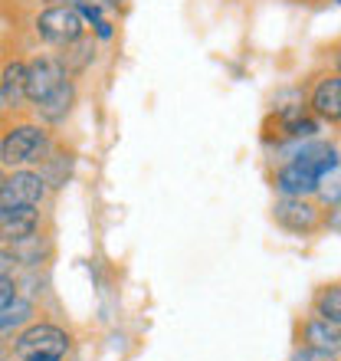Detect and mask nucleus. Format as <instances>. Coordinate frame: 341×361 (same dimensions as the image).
I'll use <instances>...</instances> for the list:
<instances>
[{
    "instance_id": "nucleus-9",
    "label": "nucleus",
    "mask_w": 341,
    "mask_h": 361,
    "mask_svg": "<svg viewBox=\"0 0 341 361\" xmlns=\"http://www.w3.org/2000/svg\"><path fill=\"white\" fill-rule=\"evenodd\" d=\"M39 207H0V247L23 243L33 233H39Z\"/></svg>"
},
{
    "instance_id": "nucleus-3",
    "label": "nucleus",
    "mask_w": 341,
    "mask_h": 361,
    "mask_svg": "<svg viewBox=\"0 0 341 361\" xmlns=\"http://www.w3.org/2000/svg\"><path fill=\"white\" fill-rule=\"evenodd\" d=\"M33 30H37V37L43 43L63 49L69 43H76V39H82L89 27H85L76 4H49L46 10H39L33 17Z\"/></svg>"
},
{
    "instance_id": "nucleus-13",
    "label": "nucleus",
    "mask_w": 341,
    "mask_h": 361,
    "mask_svg": "<svg viewBox=\"0 0 341 361\" xmlns=\"http://www.w3.org/2000/svg\"><path fill=\"white\" fill-rule=\"evenodd\" d=\"M73 164H76V152L73 148H63V145H53V152L46 154V161L39 164V174L46 178L49 190H59L66 188L69 178H73Z\"/></svg>"
},
{
    "instance_id": "nucleus-19",
    "label": "nucleus",
    "mask_w": 341,
    "mask_h": 361,
    "mask_svg": "<svg viewBox=\"0 0 341 361\" xmlns=\"http://www.w3.org/2000/svg\"><path fill=\"white\" fill-rule=\"evenodd\" d=\"M289 361H335V352H322V348H312V345H299Z\"/></svg>"
},
{
    "instance_id": "nucleus-14",
    "label": "nucleus",
    "mask_w": 341,
    "mask_h": 361,
    "mask_svg": "<svg viewBox=\"0 0 341 361\" xmlns=\"http://www.w3.org/2000/svg\"><path fill=\"white\" fill-rule=\"evenodd\" d=\"M59 59H63V66H66L69 76H79V73L95 59V39L85 33L82 39H76V43H69V47L59 49Z\"/></svg>"
},
{
    "instance_id": "nucleus-24",
    "label": "nucleus",
    "mask_w": 341,
    "mask_h": 361,
    "mask_svg": "<svg viewBox=\"0 0 341 361\" xmlns=\"http://www.w3.org/2000/svg\"><path fill=\"white\" fill-rule=\"evenodd\" d=\"M332 73H338L341 76V43H335L332 47Z\"/></svg>"
},
{
    "instance_id": "nucleus-18",
    "label": "nucleus",
    "mask_w": 341,
    "mask_h": 361,
    "mask_svg": "<svg viewBox=\"0 0 341 361\" xmlns=\"http://www.w3.org/2000/svg\"><path fill=\"white\" fill-rule=\"evenodd\" d=\"M315 197H318V204H322V207H341V161L335 164L332 171H325L322 174V180H318V194H315Z\"/></svg>"
},
{
    "instance_id": "nucleus-25",
    "label": "nucleus",
    "mask_w": 341,
    "mask_h": 361,
    "mask_svg": "<svg viewBox=\"0 0 341 361\" xmlns=\"http://www.w3.org/2000/svg\"><path fill=\"white\" fill-rule=\"evenodd\" d=\"M4 112H7V105H4V92H0V118H4Z\"/></svg>"
},
{
    "instance_id": "nucleus-2",
    "label": "nucleus",
    "mask_w": 341,
    "mask_h": 361,
    "mask_svg": "<svg viewBox=\"0 0 341 361\" xmlns=\"http://www.w3.org/2000/svg\"><path fill=\"white\" fill-rule=\"evenodd\" d=\"M73 348L66 329H59L53 322H30L23 332L10 342V355L20 361H33V358H63Z\"/></svg>"
},
{
    "instance_id": "nucleus-6",
    "label": "nucleus",
    "mask_w": 341,
    "mask_h": 361,
    "mask_svg": "<svg viewBox=\"0 0 341 361\" xmlns=\"http://www.w3.org/2000/svg\"><path fill=\"white\" fill-rule=\"evenodd\" d=\"M66 79H73L63 66L59 53H37L33 59H27V95L30 105L43 102L49 92H56Z\"/></svg>"
},
{
    "instance_id": "nucleus-10",
    "label": "nucleus",
    "mask_w": 341,
    "mask_h": 361,
    "mask_svg": "<svg viewBox=\"0 0 341 361\" xmlns=\"http://www.w3.org/2000/svg\"><path fill=\"white\" fill-rule=\"evenodd\" d=\"M0 92H4V105H7V112L13 115H23L27 112V59L20 56H10L0 69Z\"/></svg>"
},
{
    "instance_id": "nucleus-17",
    "label": "nucleus",
    "mask_w": 341,
    "mask_h": 361,
    "mask_svg": "<svg viewBox=\"0 0 341 361\" xmlns=\"http://www.w3.org/2000/svg\"><path fill=\"white\" fill-rule=\"evenodd\" d=\"M79 7V13H82V20H85V27L92 30V37L95 39H112L115 37V23L108 20V10H99V7H89V4H76Z\"/></svg>"
},
{
    "instance_id": "nucleus-22",
    "label": "nucleus",
    "mask_w": 341,
    "mask_h": 361,
    "mask_svg": "<svg viewBox=\"0 0 341 361\" xmlns=\"http://www.w3.org/2000/svg\"><path fill=\"white\" fill-rule=\"evenodd\" d=\"M325 227L335 230V233H341V207H332L328 214H325Z\"/></svg>"
},
{
    "instance_id": "nucleus-1",
    "label": "nucleus",
    "mask_w": 341,
    "mask_h": 361,
    "mask_svg": "<svg viewBox=\"0 0 341 361\" xmlns=\"http://www.w3.org/2000/svg\"><path fill=\"white\" fill-rule=\"evenodd\" d=\"M53 135L46 132L43 122L33 118H17L13 125H7V132L0 138V168H30V164H43L46 154L53 152Z\"/></svg>"
},
{
    "instance_id": "nucleus-23",
    "label": "nucleus",
    "mask_w": 341,
    "mask_h": 361,
    "mask_svg": "<svg viewBox=\"0 0 341 361\" xmlns=\"http://www.w3.org/2000/svg\"><path fill=\"white\" fill-rule=\"evenodd\" d=\"M13 267H17V259H13V253H10L7 247H0V276L10 273Z\"/></svg>"
},
{
    "instance_id": "nucleus-27",
    "label": "nucleus",
    "mask_w": 341,
    "mask_h": 361,
    "mask_svg": "<svg viewBox=\"0 0 341 361\" xmlns=\"http://www.w3.org/2000/svg\"><path fill=\"white\" fill-rule=\"evenodd\" d=\"M4 174H7V168H0V180H4Z\"/></svg>"
},
{
    "instance_id": "nucleus-5",
    "label": "nucleus",
    "mask_w": 341,
    "mask_h": 361,
    "mask_svg": "<svg viewBox=\"0 0 341 361\" xmlns=\"http://www.w3.org/2000/svg\"><path fill=\"white\" fill-rule=\"evenodd\" d=\"M49 194L39 168H13L0 180V207H39Z\"/></svg>"
},
{
    "instance_id": "nucleus-8",
    "label": "nucleus",
    "mask_w": 341,
    "mask_h": 361,
    "mask_svg": "<svg viewBox=\"0 0 341 361\" xmlns=\"http://www.w3.org/2000/svg\"><path fill=\"white\" fill-rule=\"evenodd\" d=\"M309 109L315 118H322L328 125H341V76L338 73H325L315 79V86L309 89Z\"/></svg>"
},
{
    "instance_id": "nucleus-16",
    "label": "nucleus",
    "mask_w": 341,
    "mask_h": 361,
    "mask_svg": "<svg viewBox=\"0 0 341 361\" xmlns=\"http://www.w3.org/2000/svg\"><path fill=\"white\" fill-rule=\"evenodd\" d=\"M312 312L328 319V322H335V325H341V283H328L315 293Z\"/></svg>"
},
{
    "instance_id": "nucleus-12",
    "label": "nucleus",
    "mask_w": 341,
    "mask_h": 361,
    "mask_svg": "<svg viewBox=\"0 0 341 361\" xmlns=\"http://www.w3.org/2000/svg\"><path fill=\"white\" fill-rule=\"evenodd\" d=\"M302 345H312V348H322V352H341V325L328 322L322 315H309L302 322V332H299Z\"/></svg>"
},
{
    "instance_id": "nucleus-7",
    "label": "nucleus",
    "mask_w": 341,
    "mask_h": 361,
    "mask_svg": "<svg viewBox=\"0 0 341 361\" xmlns=\"http://www.w3.org/2000/svg\"><path fill=\"white\" fill-rule=\"evenodd\" d=\"M318 180H322V174L315 171V168L289 158V161H283L275 168L273 188L279 197H315L318 194Z\"/></svg>"
},
{
    "instance_id": "nucleus-20",
    "label": "nucleus",
    "mask_w": 341,
    "mask_h": 361,
    "mask_svg": "<svg viewBox=\"0 0 341 361\" xmlns=\"http://www.w3.org/2000/svg\"><path fill=\"white\" fill-rule=\"evenodd\" d=\"M17 295H20L17 293V279H13L10 273H4V276H0V309H4V305H10Z\"/></svg>"
},
{
    "instance_id": "nucleus-15",
    "label": "nucleus",
    "mask_w": 341,
    "mask_h": 361,
    "mask_svg": "<svg viewBox=\"0 0 341 361\" xmlns=\"http://www.w3.org/2000/svg\"><path fill=\"white\" fill-rule=\"evenodd\" d=\"M33 315H37V305L30 302V299H23V295H17L10 305L0 309V335L17 332V329H27V325L33 322Z\"/></svg>"
},
{
    "instance_id": "nucleus-26",
    "label": "nucleus",
    "mask_w": 341,
    "mask_h": 361,
    "mask_svg": "<svg viewBox=\"0 0 341 361\" xmlns=\"http://www.w3.org/2000/svg\"><path fill=\"white\" fill-rule=\"evenodd\" d=\"M33 361H63V358H33Z\"/></svg>"
},
{
    "instance_id": "nucleus-28",
    "label": "nucleus",
    "mask_w": 341,
    "mask_h": 361,
    "mask_svg": "<svg viewBox=\"0 0 341 361\" xmlns=\"http://www.w3.org/2000/svg\"><path fill=\"white\" fill-rule=\"evenodd\" d=\"M335 4H341V0H335Z\"/></svg>"
},
{
    "instance_id": "nucleus-11",
    "label": "nucleus",
    "mask_w": 341,
    "mask_h": 361,
    "mask_svg": "<svg viewBox=\"0 0 341 361\" xmlns=\"http://www.w3.org/2000/svg\"><path fill=\"white\" fill-rule=\"evenodd\" d=\"M73 105H76V82L66 79L56 92H49L43 102L33 105V112H37V118L43 125H63L69 118V112H73Z\"/></svg>"
},
{
    "instance_id": "nucleus-21",
    "label": "nucleus",
    "mask_w": 341,
    "mask_h": 361,
    "mask_svg": "<svg viewBox=\"0 0 341 361\" xmlns=\"http://www.w3.org/2000/svg\"><path fill=\"white\" fill-rule=\"evenodd\" d=\"M73 4H89V7H99V10H125V0H73Z\"/></svg>"
},
{
    "instance_id": "nucleus-4",
    "label": "nucleus",
    "mask_w": 341,
    "mask_h": 361,
    "mask_svg": "<svg viewBox=\"0 0 341 361\" xmlns=\"http://www.w3.org/2000/svg\"><path fill=\"white\" fill-rule=\"evenodd\" d=\"M273 220L292 237H312L315 230L325 227V207L312 197H279L273 204Z\"/></svg>"
}]
</instances>
